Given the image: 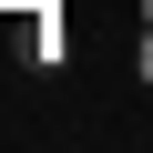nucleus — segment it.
Wrapping results in <instances>:
<instances>
[{"mask_svg":"<svg viewBox=\"0 0 153 153\" xmlns=\"http://www.w3.org/2000/svg\"><path fill=\"white\" fill-rule=\"evenodd\" d=\"M143 21H153V0H143Z\"/></svg>","mask_w":153,"mask_h":153,"instance_id":"3","label":"nucleus"},{"mask_svg":"<svg viewBox=\"0 0 153 153\" xmlns=\"http://www.w3.org/2000/svg\"><path fill=\"white\" fill-rule=\"evenodd\" d=\"M21 61H31V71H61V31H51V21H31V41H21Z\"/></svg>","mask_w":153,"mask_h":153,"instance_id":"1","label":"nucleus"},{"mask_svg":"<svg viewBox=\"0 0 153 153\" xmlns=\"http://www.w3.org/2000/svg\"><path fill=\"white\" fill-rule=\"evenodd\" d=\"M133 71H143V82H153V21H143V51H133Z\"/></svg>","mask_w":153,"mask_h":153,"instance_id":"2","label":"nucleus"}]
</instances>
